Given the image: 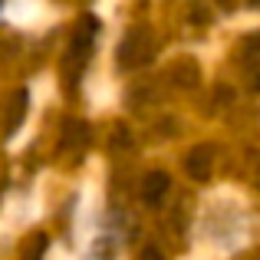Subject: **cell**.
Returning a JSON list of instances; mask_svg holds the SVG:
<instances>
[{
  "label": "cell",
  "mask_w": 260,
  "mask_h": 260,
  "mask_svg": "<svg viewBox=\"0 0 260 260\" xmlns=\"http://www.w3.org/2000/svg\"><path fill=\"white\" fill-rule=\"evenodd\" d=\"M95 33H99V20L95 17H83L73 30V40H70V50H66V59H63V79H66V89L76 86V79L83 76L86 63H89V53H92V43H95Z\"/></svg>",
  "instance_id": "cell-1"
},
{
  "label": "cell",
  "mask_w": 260,
  "mask_h": 260,
  "mask_svg": "<svg viewBox=\"0 0 260 260\" xmlns=\"http://www.w3.org/2000/svg\"><path fill=\"white\" fill-rule=\"evenodd\" d=\"M155 50H158L155 33L148 30V26H135L119 43V66L122 70H139V66H145V63L155 59Z\"/></svg>",
  "instance_id": "cell-2"
},
{
  "label": "cell",
  "mask_w": 260,
  "mask_h": 260,
  "mask_svg": "<svg viewBox=\"0 0 260 260\" xmlns=\"http://www.w3.org/2000/svg\"><path fill=\"white\" fill-rule=\"evenodd\" d=\"M184 172H188V178H194V181H208L211 172H214V148L194 145L184 155Z\"/></svg>",
  "instance_id": "cell-3"
},
{
  "label": "cell",
  "mask_w": 260,
  "mask_h": 260,
  "mask_svg": "<svg viewBox=\"0 0 260 260\" xmlns=\"http://www.w3.org/2000/svg\"><path fill=\"white\" fill-rule=\"evenodd\" d=\"M168 188H172V178H168V172L155 168V172H148L145 178H142V201H145L148 208H158V204L165 201Z\"/></svg>",
  "instance_id": "cell-4"
},
{
  "label": "cell",
  "mask_w": 260,
  "mask_h": 260,
  "mask_svg": "<svg viewBox=\"0 0 260 260\" xmlns=\"http://www.w3.org/2000/svg\"><path fill=\"white\" fill-rule=\"evenodd\" d=\"M89 145V125L79 119H70L63 125V139H59V155H79Z\"/></svg>",
  "instance_id": "cell-5"
},
{
  "label": "cell",
  "mask_w": 260,
  "mask_h": 260,
  "mask_svg": "<svg viewBox=\"0 0 260 260\" xmlns=\"http://www.w3.org/2000/svg\"><path fill=\"white\" fill-rule=\"evenodd\" d=\"M241 66H244V76H247V86L254 89V92H260V37L244 40Z\"/></svg>",
  "instance_id": "cell-6"
},
{
  "label": "cell",
  "mask_w": 260,
  "mask_h": 260,
  "mask_svg": "<svg viewBox=\"0 0 260 260\" xmlns=\"http://www.w3.org/2000/svg\"><path fill=\"white\" fill-rule=\"evenodd\" d=\"M26 106H30L26 89H17V92L10 95V102H7V139H10V135H17L20 122H23V115H26Z\"/></svg>",
  "instance_id": "cell-7"
},
{
  "label": "cell",
  "mask_w": 260,
  "mask_h": 260,
  "mask_svg": "<svg viewBox=\"0 0 260 260\" xmlns=\"http://www.w3.org/2000/svg\"><path fill=\"white\" fill-rule=\"evenodd\" d=\"M46 247H50V241H46V234L40 231V234H33L30 241H26V247H23V260H43Z\"/></svg>",
  "instance_id": "cell-8"
},
{
  "label": "cell",
  "mask_w": 260,
  "mask_h": 260,
  "mask_svg": "<svg viewBox=\"0 0 260 260\" xmlns=\"http://www.w3.org/2000/svg\"><path fill=\"white\" fill-rule=\"evenodd\" d=\"M139 260H165V254H161L158 247H145V250L139 254Z\"/></svg>",
  "instance_id": "cell-9"
},
{
  "label": "cell",
  "mask_w": 260,
  "mask_h": 260,
  "mask_svg": "<svg viewBox=\"0 0 260 260\" xmlns=\"http://www.w3.org/2000/svg\"><path fill=\"white\" fill-rule=\"evenodd\" d=\"M217 4H231V0H217Z\"/></svg>",
  "instance_id": "cell-10"
}]
</instances>
